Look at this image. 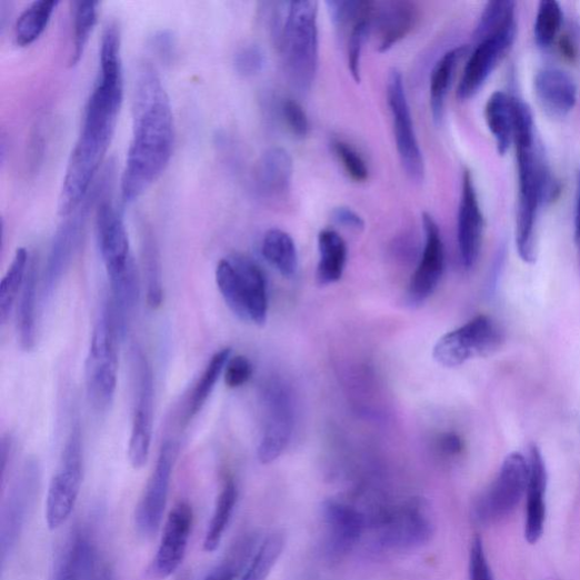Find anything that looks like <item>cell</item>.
I'll list each match as a JSON object with an SVG mask.
<instances>
[{
  "mask_svg": "<svg viewBox=\"0 0 580 580\" xmlns=\"http://www.w3.org/2000/svg\"><path fill=\"white\" fill-rule=\"evenodd\" d=\"M121 30L110 22L103 30L99 51V72L88 100L81 133L71 153L58 212L64 218L89 197L107 151L124 100Z\"/></svg>",
  "mask_w": 580,
  "mask_h": 580,
  "instance_id": "6da1fadb",
  "label": "cell"
},
{
  "mask_svg": "<svg viewBox=\"0 0 580 580\" xmlns=\"http://www.w3.org/2000/svg\"><path fill=\"white\" fill-rule=\"evenodd\" d=\"M176 124L157 70L142 63L133 92V133L121 180L124 203L140 199L162 176L172 157Z\"/></svg>",
  "mask_w": 580,
  "mask_h": 580,
  "instance_id": "7a4b0ae2",
  "label": "cell"
},
{
  "mask_svg": "<svg viewBox=\"0 0 580 580\" xmlns=\"http://www.w3.org/2000/svg\"><path fill=\"white\" fill-rule=\"evenodd\" d=\"M513 144L519 187L516 244L521 260L533 263L537 261L539 209L557 200L561 189L537 142L532 110L520 99L517 100Z\"/></svg>",
  "mask_w": 580,
  "mask_h": 580,
  "instance_id": "3957f363",
  "label": "cell"
},
{
  "mask_svg": "<svg viewBox=\"0 0 580 580\" xmlns=\"http://www.w3.org/2000/svg\"><path fill=\"white\" fill-rule=\"evenodd\" d=\"M272 7L270 34L286 76L300 92H309L319 66V4L314 0H302Z\"/></svg>",
  "mask_w": 580,
  "mask_h": 580,
  "instance_id": "277c9868",
  "label": "cell"
},
{
  "mask_svg": "<svg viewBox=\"0 0 580 580\" xmlns=\"http://www.w3.org/2000/svg\"><path fill=\"white\" fill-rule=\"evenodd\" d=\"M366 516L377 544L386 550H414L429 543L434 533L429 506L420 499L381 504Z\"/></svg>",
  "mask_w": 580,
  "mask_h": 580,
  "instance_id": "5b68a950",
  "label": "cell"
},
{
  "mask_svg": "<svg viewBox=\"0 0 580 580\" xmlns=\"http://www.w3.org/2000/svg\"><path fill=\"white\" fill-rule=\"evenodd\" d=\"M219 292L231 312L240 320L264 326L268 317V293L260 267L241 254L219 261L216 269Z\"/></svg>",
  "mask_w": 580,
  "mask_h": 580,
  "instance_id": "8992f818",
  "label": "cell"
},
{
  "mask_svg": "<svg viewBox=\"0 0 580 580\" xmlns=\"http://www.w3.org/2000/svg\"><path fill=\"white\" fill-rule=\"evenodd\" d=\"M118 324L106 303L91 334L86 362L87 391L93 409L104 412L113 401L119 377Z\"/></svg>",
  "mask_w": 580,
  "mask_h": 580,
  "instance_id": "52a82bcc",
  "label": "cell"
},
{
  "mask_svg": "<svg viewBox=\"0 0 580 580\" xmlns=\"http://www.w3.org/2000/svg\"><path fill=\"white\" fill-rule=\"evenodd\" d=\"M83 478V444L78 422L67 440L60 467L53 474L47 494L46 520L50 530L60 529L73 512Z\"/></svg>",
  "mask_w": 580,
  "mask_h": 580,
  "instance_id": "ba28073f",
  "label": "cell"
},
{
  "mask_svg": "<svg viewBox=\"0 0 580 580\" xmlns=\"http://www.w3.org/2000/svg\"><path fill=\"white\" fill-rule=\"evenodd\" d=\"M100 184L94 186L89 197L71 214L64 217L53 236L41 281V297L47 301L67 274L80 247L87 220L98 202Z\"/></svg>",
  "mask_w": 580,
  "mask_h": 580,
  "instance_id": "9c48e42d",
  "label": "cell"
},
{
  "mask_svg": "<svg viewBox=\"0 0 580 580\" xmlns=\"http://www.w3.org/2000/svg\"><path fill=\"white\" fill-rule=\"evenodd\" d=\"M501 341L502 334L496 322L487 316H479L440 338L434 346L433 359L442 367L456 368L493 354Z\"/></svg>",
  "mask_w": 580,
  "mask_h": 580,
  "instance_id": "30bf717a",
  "label": "cell"
},
{
  "mask_svg": "<svg viewBox=\"0 0 580 580\" xmlns=\"http://www.w3.org/2000/svg\"><path fill=\"white\" fill-rule=\"evenodd\" d=\"M40 477L38 461L30 459L8 492L2 508V518H0V559L3 567L17 549L28 517L33 509L40 488Z\"/></svg>",
  "mask_w": 580,
  "mask_h": 580,
  "instance_id": "8fae6325",
  "label": "cell"
},
{
  "mask_svg": "<svg viewBox=\"0 0 580 580\" xmlns=\"http://www.w3.org/2000/svg\"><path fill=\"white\" fill-rule=\"evenodd\" d=\"M529 459L519 452L510 453L503 461L494 482L474 508L481 524H492L509 516L527 494Z\"/></svg>",
  "mask_w": 580,
  "mask_h": 580,
  "instance_id": "7c38bea8",
  "label": "cell"
},
{
  "mask_svg": "<svg viewBox=\"0 0 580 580\" xmlns=\"http://www.w3.org/2000/svg\"><path fill=\"white\" fill-rule=\"evenodd\" d=\"M387 98L392 118L396 147L402 168L406 176L412 181L422 182L426 176L424 158L416 132L402 74L397 69L389 72Z\"/></svg>",
  "mask_w": 580,
  "mask_h": 580,
  "instance_id": "4fadbf2b",
  "label": "cell"
},
{
  "mask_svg": "<svg viewBox=\"0 0 580 580\" xmlns=\"http://www.w3.org/2000/svg\"><path fill=\"white\" fill-rule=\"evenodd\" d=\"M178 454L176 441L166 440L162 443L156 467L137 506L136 528L144 539L152 538L162 523Z\"/></svg>",
  "mask_w": 580,
  "mask_h": 580,
  "instance_id": "5bb4252c",
  "label": "cell"
},
{
  "mask_svg": "<svg viewBox=\"0 0 580 580\" xmlns=\"http://www.w3.org/2000/svg\"><path fill=\"white\" fill-rule=\"evenodd\" d=\"M100 193L96 211L97 239L108 278H113L124 273L136 261L123 213L109 197H100Z\"/></svg>",
  "mask_w": 580,
  "mask_h": 580,
  "instance_id": "9a60e30c",
  "label": "cell"
},
{
  "mask_svg": "<svg viewBox=\"0 0 580 580\" xmlns=\"http://www.w3.org/2000/svg\"><path fill=\"white\" fill-rule=\"evenodd\" d=\"M137 393L129 442V459L136 470L144 468L151 448L154 417V379L151 366L141 351L136 353Z\"/></svg>",
  "mask_w": 580,
  "mask_h": 580,
  "instance_id": "2e32d148",
  "label": "cell"
},
{
  "mask_svg": "<svg viewBox=\"0 0 580 580\" xmlns=\"http://www.w3.org/2000/svg\"><path fill=\"white\" fill-rule=\"evenodd\" d=\"M193 519L192 506L187 501L171 509L159 548L147 571L151 580H164L181 567L191 539Z\"/></svg>",
  "mask_w": 580,
  "mask_h": 580,
  "instance_id": "e0dca14e",
  "label": "cell"
},
{
  "mask_svg": "<svg viewBox=\"0 0 580 580\" xmlns=\"http://www.w3.org/2000/svg\"><path fill=\"white\" fill-rule=\"evenodd\" d=\"M516 34L514 20L479 41L463 69L457 90L459 100H469L479 92L512 48Z\"/></svg>",
  "mask_w": 580,
  "mask_h": 580,
  "instance_id": "ac0fdd59",
  "label": "cell"
},
{
  "mask_svg": "<svg viewBox=\"0 0 580 580\" xmlns=\"http://www.w3.org/2000/svg\"><path fill=\"white\" fill-rule=\"evenodd\" d=\"M322 516L327 556L330 560L342 559L367 532L366 512L351 503L331 499L323 503Z\"/></svg>",
  "mask_w": 580,
  "mask_h": 580,
  "instance_id": "d6986e66",
  "label": "cell"
},
{
  "mask_svg": "<svg viewBox=\"0 0 580 580\" xmlns=\"http://www.w3.org/2000/svg\"><path fill=\"white\" fill-rule=\"evenodd\" d=\"M484 217L472 173L463 171L458 211L457 238L462 266L471 269L477 263L483 241Z\"/></svg>",
  "mask_w": 580,
  "mask_h": 580,
  "instance_id": "ffe728a7",
  "label": "cell"
},
{
  "mask_svg": "<svg viewBox=\"0 0 580 580\" xmlns=\"http://www.w3.org/2000/svg\"><path fill=\"white\" fill-rule=\"evenodd\" d=\"M426 246L422 260L412 277L408 302L411 307L423 304L434 292L444 270V247L434 218L423 213Z\"/></svg>",
  "mask_w": 580,
  "mask_h": 580,
  "instance_id": "44dd1931",
  "label": "cell"
},
{
  "mask_svg": "<svg viewBox=\"0 0 580 580\" xmlns=\"http://www.w3.org/2000/svg\"><path fill=\"white\" fill-rule=\"evenodd\" d=\"M266 423L258 449L262 463L278 459L287 448L293 432V413L288 396L279 386H271L266 393Z\"/></svg>",
  "mask_w": 580,
  "mask_h": 580,
  "instance_id": "7402d4cb",
  "label": "cell"
},
{
  "mask_svg": "<svg viewBox=\"0 0 580 580\" xmlns=\"http://www.w3.org/2000/svg\"><path fill=\"white\" fill-rule=\"evenodd\" d=\"M418 20L419 9L409 0L376 3L372 33L376 34L378 51L384 53L408 37Z\"/></svg>",
  "mask_w": 580,
  "mask_h": 580,
  "instance_id": "603a6c76",
  "label": "cell"
},
{
  "mask_svg": "<svg viewBox=\"0 0 580 580\" xmlns=\"http://www.w3.org/2000/svg\"><path fill=\"white\" fill-rule=\"evenodd\" d=\"M534 90L541 108L553 119L566 118L577 103L578 88L574 80L559 69L539 71Z\"/></svg>",
  "mask_w": 580,
  "mask_h": 580,
  "instance_id": "cb8c5ba5",
  "label": "cell"
},
{
  "mask_svg": "<svg viewBox=\"0 0 580 580\" xmlns=\"http://www.w3.org/2000/svg\"><path fill=\"white\" fill-rule=\"evenodd\" d=\"M548 476L543 456L540 449L533 444L529 458V483L527 490V520L526 538L529 543H537L544 530L547 504L546 493Z\"/></svg>",
  "mask_w": 580,
  "mask_h": 580,
  "instance_id": "d4e9b609",
  "label": "cell"
},
{
  "mask_svg": "<svg viewBox=\"0 0 580 580\" xmlns=\"http://www.w3.org/2000/svg\"><path fill=\"white\" fill-rule=\"evenodd\" d=\"M294 164L289 152L271 148L260 158L256 168L258 191L267 198H279L289 191L293 180Z\"/></svg>",
  "mask_w": 580,
  "mask_h": 580,
  "instance_id": "484cf974",
  "label": "cell"
},
{
  "mask_svg": "<svg viewBox=\"0 0 580 580\" xmlns=\"http://www.w3.org/2000/svg\"><path fill=\"white\" fill-rule=\"evenodd\" d=\"M517 100L509 93L497 91L486 104V121L501 156L507 153L514 141Z\"/></svg>",
  "mask_w": 580,
  "mask_h": 580,
  "instance_id": "4316f807",
  "label": "cell"
},
{
  "mask_svg": "<svg viewBox=\"0 0 580 580\" xmlns=\"http://www.w3.org/2000/svg\"><path fill=\"white\" fill-rule=\"evenodd\" d=\"M96 552L90 540L76 533L58 559L51 580H90L97 568Z\"/></svg>",
  "mask_w": 580,
  "mask_h": 580,
  "instance_id": "83f0119b",
  "label": "cell"
},
{
  "mask_svg": "<svg viewBox=\"0 0 580 580\" xmlns=\"http://www.w3.org/2000/svg\"><path fill=\"white\" fill-rule=\"evenodd\" d=\"M469 52V47L460 46L447 51L437 62L430 80V107L436 123L443 118L446 99L461 58Z\"/></svg>",
  "mask_w": 580,
  "mask_h": 580,
  "instance_id": "f1b7e54d",
  "label": "cell"
},
{
  "mask_svg": "<svg viewBox=\"0 0 580 580\" xmlns=\"http://www.w3.org/2000/svg\"><path fill=\"white\" fill-rule=\"evenodd\" d=\"M239 500V489L233 479H226L217 497L214 509L208 526L203 548L206 552H214L233 518Z\"/></svg>",
  "mask_w": 580,
  "mask_h": 580,
  "instance_id": "f546056e",
  "label": "cell"
},
{
  "mask_svg": "<svg viewBox=\"0 0 580 580\" xmlns=\"http://www.w3.org/2000/svg\"><path fill=\"white\" fill-rule=\"evenodd\" d=\"M319 264L317 279L319 284L328 286L337 282L342 277L347 247L343 239L332 229H323L318 237Z\"/></svg>",
  "mask_w": 580,
  "mask_h": 580,
  "instance_id": "4dcf8cb0",
  "label": "cell"
},
{
  "mask_svg": "<svg viewBox=\"0 0 580 580\" xmlns=\"http://www.w3.org/2000/svg\"><path fill=\"white\" fill-rule=\"evenodd\" d=\"M262 256L286 278L297 274L299 254L294 240L281 229H270L262 241Z\"/></svg>",
  "mask_w": 580,
  "mask_h": 580,
  "instance_id": "1f68e13d",
  "label": "cell"
},
{
  "mask_svg": "<svg viewBox=\"0 0 580 580\" xmlns=\"http://www.w3.org/2000/svg\"><path fill=\"white\" fill-rule=\"evenodd\" d=\"M31 258L24 248L17 250L11 266L0 282V321L7 323L11 318L19 296H21Z\"/></svg>",
  "mask_w": 580,
  "mask_h": 580,
  "instance_id": "d6a6232c",
  "label": "cell"
},
{
  "mask_svg": "<svg viewBox=\"0 0 580 580\" xmlns=\"http://www.w3.org/2000/svg\"><path fill=\"white\" fill-rule=\"evenodd\" d=\"M58 6L57 0H37L30 4L16 23V43L20 47L33 44L46 31Z\"/></svg>",
  "mask_w": 580,
  "mask_h": 580,
  "instance_id": "836d02e7",
  "label": "cell"
},
{
  "mask_svg": "<svg viewBox=\"0 0 580 580\" xmlns=\"http://www.w3.org/2000/svg\"><path fill=\"white\" fill-rule=\"evenodd\" d=\"M231 358V348H222L217 352L206 367L200 379L196 383L187 404L184 422L190 423L203 409L214 387L224 372L226 366Z\"/></svg>",
  "mask_w": 580,
  "mask_h": 580,
  "instance_id": "e575fe53",
  "label": "cell"
},
{
  "mask_svg": "<svg viewBox=\"0 0 580 580\" xmlns=\"http://www.w3.org/2000/svg\"><path fill=\"white\" fill-rule=\"evenodd\" d=\"M37 277L36 262L31 259L28 277L20 296L18 314L20 343L23 350L28 352L33 350L37 339Z\"/></svg>",
  "mask_w": 580,
  "mask_h": 580,
  "instance_id": "d590c367",
  "label": "cell"
},
{
  "mask_svg": "<svg viewBox=\"0 0 580 580\" xmlns=\"http://www.w3.org/2000/svg\"><path fill=\"white\" fill-rule=\"evenodd\" d=\"M98 2H74L72 3V18H73V42L70 58V66L77 67L83 53L87 44L90 40L92 31L98 21Z\"/></svg>",
  "mask_w": 580,
  "mask_h": 580,
  "instance_id": "8d00e7d4",
  "label": "cell"
},
{
  "mask_svg": "<svg viewBox=\"0 0 580 580\" xmlns=\"http://www.w3.org/2000/svg\"><path fill=\"white\" fill-rule=\"evenodd\" d=\"M142 256L147 278V302L150 309L157 310L162 304L163 283L159 251L150 233L143 237Z\"/></svg>",
  "mask_w": 580,
  "mask_h": 580,
  "instance_id": "74e56055",
  "label": "cell"
},
{
  "mask_svg": "<svg viewBox=\"0 0 580 580\" xmlns=\"http://www.w3.org/2000/svg\"><path fill=\"white\" fill-rule=\"evenodd\" d=\"M284 548L281 533H272L266 538L253 554L240 580H267Z\"/></svg>",
  "mask_w": 580,
  "mask_h": 580,
  "instance_id": "f35d334b",
  "label": "cell"
},
{
  "mask_svg": "<svg viewBox=\"0 0 580 580\" xmlns=\"http://www.w3.org/2000/svg\"><path fill=\"white\" fill-rule=\"evenodd\" d=\"M254 548L256 540L244 538L204 580H236L250 563Z\"/></svg>",
  "mask_w": 580,
  "mask_h": 580,
  "instance_id": "ab89813d",
  "label": "cell"
},
{
  "mask_svg": "<svg viewBox=\"0 0 580 580\" xmlns=\"http://www.w3.org/2000/svg\"><path fill=\"white\" fill-rule=\"evenodd\" d=\"M563 22L561 7L556 0H542L539 4L534 36L541 48L550 47L556 40Z\"/></svg>",
  "mask_w": 580,
  "mask_h": 580,
  "instance_id": "60d3db41",
  "label": "cell"
},
{
  "mask_svg": "<svg viewBox=\"0 0 580 580\" xmlns=\"http://www.w3.org/2000/svg\"><path fill=\"white\" fill-rule=\"evenodd\" d=\"M376 9V7H374ZM374 10L371 14L356 22L348 34L347 40V62L353 80L361 82V60L364 44L368 37L372 33V19Z\"/></svg>",
  "mask_w": 580,
  "mask_h": 580,
  "instance_id": "b9f144b4",
  "label": "cell"
},
{
  "mask_svg": "<svg viewBox=\"0 0 580 580\" xmlns=\"http://www.w3.org/2000/svg\"><path fill=\"white\" fill-rule=\"evenodd\" d=\"M331 148L348 178L356 183H366L369 180V166L362 154L353 146L346 141L334 139L331 142Z\"/></svg>",
  "mask_w": 580,
  "mask_h": 580,
  "instance_id": "7bdbcfd3",
  "label": "cell"
},
{
  "mask_svg": "<svg viewBox=\"0 0 580 580\" xmlns=\"http://www.w3.org/2000/svg\"><path fill=\"white\" fill-rule=\"evenodd\" d=\"M511 21H514L513 2H510V0H503V2H501V0H498V2H490L481 16L474 32V38L478 41H481Z\"/></svg>",
  "mask_w": 580,
  "mask_h": 580,
  "instance_id": "ee69618b",
  "label": "cell"
},
{
  "mask_svg": "<svg viewBox=\"0 0 580 580\" xmlns=\"http://www.w3.org/2000/svg\"><path fill=\"white\" fill-rule=\"evenodd\" d=\"M332 23L340 31L351 29L360 19L371 14L374 10V2H341V0H330L326 3Z\"/></svg>",
  "mask_w": 580,
  "mask_h": 580,
  "instance_id": "f6af8a7d",
  "label": "cell"
},
{
  "mask_svg": "<svg viewBox=\"0 0 580 580\" xmlns=\"http://www.w3.org/2000/svg\"><path fill=\"white\" fill-rule=\"evenodd\" d=\"M281 119L294 137L303 139L310 132V121L304 108L294 99H283L279 106Z\"/></svg>",
  "mask_w": 580,
  "mask_h": 580,
  "instance_id": "bcb514c9",
  "label": "cell"
},
{
  "mask_svg": "<svg viewBox=\"0 0 580 580\" xmlns=\"http://www.w3.org/2000/svg\"><path fill=\"white\" fill-rule=\"evenodd\" d=\"M266 66L264 50L256 43L240 48L234 56L236 71L244 78L256 77Z\"/></svg>",
  "mask_w": 580,
  "mask_h": 580,
  "instance_id": "7dc6e473",
  "label": "cell"
},
{
  "mask_svg": "<svg viewBox=\"0 0 580 580\" xmlns=\"http://www.w3.org/2000/svg\"><path fill=\"white\" fill-rule=\"evenodd\" d=\"M223 373L226 386L230 389H237L250 381L253 367L248 358L238 356L229 359Z\"/></svg>",
  "mask_w": 580,
  "mask_h": 580,
  "instance_id": "c3c4849f",
  "label": "cell"
},
{
  "mask_svg": "<svg viewBox=\"0 0 580 580\" xmlns=\"http://www.w3.org/2000/svg\"><path fill=\"white\" fill-rule=\"evenodd\" d=\"M470 580H494L483 542L478 537L473 540L471 547Z\"/></svg>",
  "mask_w": 580,
  "mask_h": 580,
  "instance_id": "681fc988",
  "label": "cell"
},
{
  "mask_svg": "<svg viewBox=\"0 0 580 580\" xmlns=\"http://www.w3.org/2000/svg\"><path fill=\"white\" fill-rule=\"evenodd\" d=\"M150 47L164 63H171L177 56V37L170 30H159L150 38Z\"/></svg>",
  "mask_w": 580,
  "mask_h": 580,
  "instance_id": "f907efd6",
  "label": "cell"
},
{
  "mask_svg": "<svg viewBox=\"0 0 580 580\" xmlns=\"http://www.w3.org/2000/svg\"><path fill=\"white\" fill-rule=\"evenodd\" d=\"M332 220L347 229L361 231L366 228L364 219L348 207H337L331 212Z\"/></svg>",
  "mask_w": 580,
  "mask_h": 580,
  "instance_id": "816d5d0a",
  "label": "cell"
},
{
  "mask_svg": "<svg viewBox=\"0 0 580 580\" xmlns=\"http://www.w3.org/2000/svg\"><path fill=\"white\" fill-rule=\"evenodd\" d=\"M574 242L580 266V171L577 172L576 178Z\"/></svg>",
  "mask_w": 580,
  "mask_h": 580,
  "instance_id": "f5cc1de1",
  "label": "cell"
},
{
  "mask_svg": "<svg viewBox=\"0 0 580 580\" xmlns=\"http://www.w3.org/2000/svg\"><path fill=\"white\" fill-rule=\"evenodd\" d=\"M440 449L448 456L458 454L462 449V442L456 434H444L439 442Z\"/></svg>",
  "mask_w": 580,
  "mask_h": 580,
  "instance_id": "db71d44e",
  "label": "cell"
},
{
  "mask_svg": "<svg viewBox=\"0 0 580 580\" xmlns=\"http://www.w3.org/2000/svg\"><path fill=\"white\" fill-rule=\"evenodd\" d=\"M559 49L566 60L573 62L577 58V48L572 38L568 34L561 36L559 40Z\"/></svg>",
  "mask_w": 580,
  "mask_h": 580,
  "instance_id": "11a10c76",
  "label": "cell"
},
{
  "mask_svg": "<svg viewBox=\"0 0 580 580\" xmlns=\"http://www.w3.org/2000/svg\"><path fill=\"white\" fill-rule=\"evenodd\" d=\"M90 580H113L110 569L107 567H97Z\"/></svg>",
  "mask_w": 580,
  "mask_h": 580,
  "instance_id": "9f6ffc18",
  "label": "cell"
}]
</instances>
